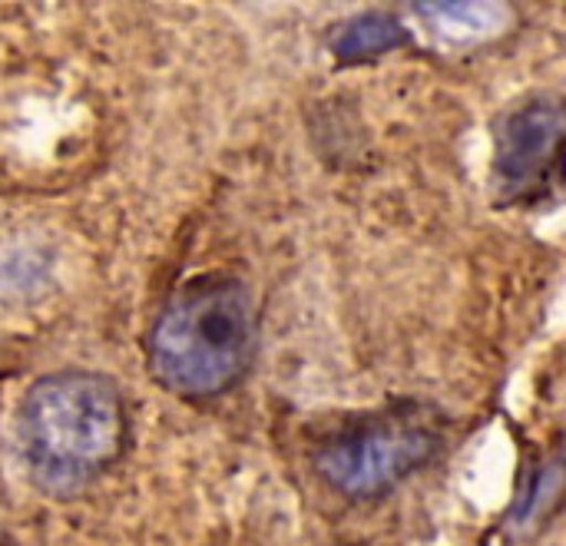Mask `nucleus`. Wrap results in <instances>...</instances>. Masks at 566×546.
<instances>
[{"label": "nucleus", "instance_id": "obj_1", "mask_svg": "<svg viewBox=\"0 0 566 546\" xmlns=\"http://www.w3.org/2000/svg\"><path fill=\"white\" fill-rule=\"evenodd\" d=\"M255 351V305L232 275H206L169 298L149 332L156 381L182 398H209L242 378Z\"/></svg>", "mask_w": 566, "mask_h": 546}, {"label": "nucleus", "instance_id": "obj_2", "mask_svg": "<svg viewBox=\"0 0 566 546\" xmlns=\"http://www.w3.org/2000/svg\"><path fill=\"white\" fill-rule=\"evenodd\" d=\"M126 411L116 385L93 371H56L30 385L17 414L27 471L53 491L96 477L123 448Z\"/></svg>", "mask_w": 566, "mask_h": 546}, {"label": "nucleus", "instance_id": "obj_3", "mask_svg": "<svg viewBox=\"0 0 566 546\" xmlns=\"http://www.w3.org/2000/svg\"><path fill=\"white\" fill-rule=\"evenodd\" d=\"M491 179L501 199L537 206L566 189V96L527 93L494 123Z\"/></svg>", "mask_w": 566, "mask_h": 546}, {"label": "nucleus", "instance_id": "obj_4", "mask_svg": "<svg viewBox=\"0 0 566 546\" xmlns=\"http://www.w3.org/2000/svg\"><path fill=\"white\" fill-rule=\"evenodd\" d=\"M434 444L438 434L421 418L385 414L332 434L318 448L315 468L335 491L348 497H371L418 471L434 454Z\"/></svg>", "mask_w": 566, "mask_h": 546}, {"label": "nucleus", "instance_id": "obj_5", "mask_svg": "<svg viewBox=\"0 0 566 546\" xmlns=\"http://www.w3.org/2000/svg\"><path fill=\"white\" fill-rule=\"evenodd\" d=\"M405 43V27L388 13H361L338 27L332 50L342 60H368Z\"/></svg>", "mask_w": 566, "mask_h": 546}, {"label": "nucleus", "instance_id": "obj_6", "mask_svg": "<svg viewBox=\"0 0 566 546\" xmlns=\"http://www.w3.org/2000/svg\"><path fill=\"white\" fill-rule=\"evenodd\" d=\"M415 10L451 40L494 33L504 20V7L497 3H418Z\"/></svg>", "mask_w": 566, "mask_h": 546}]
</instances>
